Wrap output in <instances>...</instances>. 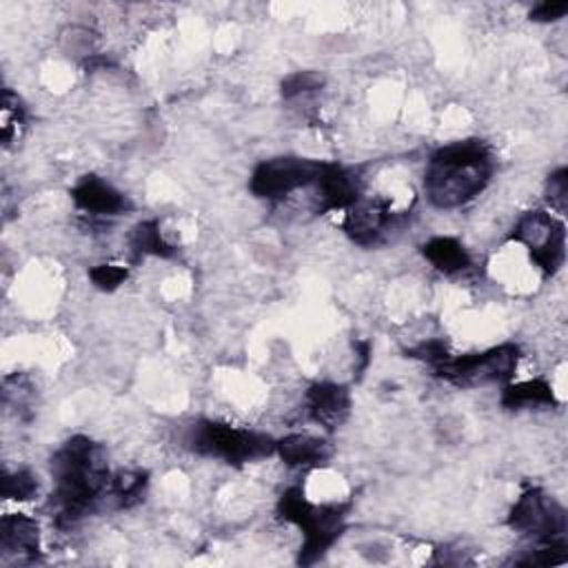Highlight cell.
I'll use <instances>...</instances> for the list:
<instances>
[{
    "label": "cell",
    "mask_w": 568,
    "mask_h": 568,
    "mask_svg": "<svg viewBox=\"0 0 568 568\" xmlns=\"http://www.w3.org/2000/svg\"><path fill=\"white\" fill-rule=\"evenodd\" d=\"M55 488L51 506L58 526H71L93 510L102 495H109L111 473L102 448L84 437L73 435L51 457Z\"/></svg>",
    "instance_id": "obj_1"
},
{
    "label": "cell",
    "mask_w": 568,
    "mask_h": 568,
    "mask_svg": "<svg viewBox=\"0 0 568 568\" xmlns=\"http://www.w3.org/2000/svg\"><path fill=\"white\" fill-rule=\"evenodd\" d=\"M493 153L481 140L439 146L426 166L424 191L437 209H455L477 197L490 182Z\"/></svg>",
    "instance_id": "obj_2"
},
{
    "label": "cell",
    "mask_w": 568,
    "mask_h": 568,
    "mask_svg": "<svg viewBox=\"0 0 568 568\" xmlns=\"http://www.w3.org/2000/svg\"><path fill=\"white\" fill-rule=\"evenodd\" d=\"M351 504L315 506L300 486H291L277 501V515L304 532L300 564H315L344 532Z\"/></svg>",
    "instance_id": "obj_3"
},
{
    "label": "cell",
    "mask_w": 568,
    "mask_h": 568,
    "mask_svg": "<svg viewBox=\"0 0 568 568\" xmlns=\"http://www.w3.org/2000/svg\"><path fill=\"white\" fill-rule=\"evenodd\" d=\"M186 446L204 457H215L233 466H242L275 453V439L266 433L237 428L215 419H197L189 426Z\"/></svg>",
    "instance_id": "obj_4"
},
{
    "label": "cell",
    "mask_w": 568,
    "mask_h": 568,
    "mask_svg": "<svg viewBox=\"0 0 568 568\" xmlns=\"http://www.w3.org/2000/svg\"><path fill=\"white\" fill-rule=\"evenodd\" d=\"M519 362V346L499 344L481 353L446 357L435 373L453 386L473 388L490 382H510Z\"/></svg>",
    "instance_id": "obj_5"
},
{
    "label": "cell",
    "mask_w": 568,
    "mask_h": 568,
    "mask_svg": "<svg viewBox=\"0 0 568 568\" xmlns=\"http://www.w3.org/2000/svg\"><path fill=\"white\" fill-rule=\"evenodd\" d=\"M510 240L524 244L532 262L548 275H555L566 260V226L544 209L528 211L515 224Z\"/></svg>",
    "instance_id": "obj_6"
},
{
    "label": "cell",
    "mask_w": 568,
    "mask_h": 568,
    "mask_svg": "<svg viewBox=\"0 0 568 568\" xmlns=\"http://www.w3.org/2000/svg\"><path fill=\"white\" fill-rule=\"evenodd\" d=\"M324 162L308 158H271L260 162L248 180V189L260 200H284L297 189L313 186Z\"/></svg>",
    "instance_id": "obj_7"
},
{
    "label": "cell",
    "mask_w": 568,
    "mask_h": 568,
    "mask_svg": "<svg viewBox=\"0 0 568 568\" xmlns=\"http://www.w3.org/2000/svg\"><path fill=\"white\" fill-rule=\"evenodd\" d=\"M506 524L510 530L528 535L537 544L566 539L568 528L564 506L539 488H528L526 493H521V497L510 508Z\"/></svg>",
    "instance_id": "obj_8"
},
{
    "label": "cell",
    "mask_w": 568,
    "mask_h": 568,
    "mask_svg": "<svg viewBox=\"0 0 568 568\" xmlns=\"http://www.w3.org/2000/svg\"><path fill=\"white\" fill-rule=\"evenodd\" d=\"M395 213L390 211V202L382 200V197H359L355 204H351L344 211V220H342V229L346 231V235L362 244V246H371L375 242H379L388 229L395 224Z\"/></svg>",
    "instance_id": "obj_9"
},
{
    "label": "cell",
    "mask_w": 568,
    "mask_h": 568,
    "mask_svg": "<svg viewBox=\"0 0 568 568\" xmlns=\"http://www.w3.org/2000/svg\"><path fill=\"white\" fill-rule=\"evenodd\" d=\"M71 200L82 213H87L93 220L118 217L131 211L129 197L122 191H118L111 182L98 175L80 178L78 184L71 189Z\"/></svg>",
    "instance_id": "obj_10"
},
{
    "label": "cell",
    "mask_w": 568,
    "mask_h": 568,
    "mask_svg": "<svg viewBox=\"0 0 568 568\" xmlns=\"http://www.w3.org/2000/svg\"><path fill=\"white\" fill-rule=\"evenodd\" d=\"M320 197V211H346L362 197V182L355 171L339 164H322L313 184Z\"/></svg>",
    "instance_id": "obj_11"
},
{
    "label": "cell",
    "mask_w": 568,
    "mask_h": 568,
    "mask_svg": "<svg viewBox=\"0 0 568 568\" xmlns=\"http://www.w3.org/2000/svg\"><path fill=\"white\" fill-rule=\"evenodd\" d=\"M306 410L315 424L324 426L326 430H335L348 417L351 393L346 386L333 382L313 384L306 390Z\"/></svg>",
    "instance_id": "obj_12"
},
{
    "label": "cell",
    "mask_w": 568,
    "mask_h": 568,
    "mask_svg": "<svg viewBox=\"0 0 568 568\" xmlns=\"http://www.w3.org/2000/svg\"><path fill=\"white\" fill-rule=\"evenodd\" d=\"M0 550L18 559H33L40 550L38 521L24 513H9L0 519Z\"/></svg>",
    "instance_id": "obj_13"
},
{
    "label": "cell",
    "mask_w": 568,
    "mask_h": 568,
    "mask_svg": "<svg viewBox=\"0 0 568 568\" xmlns=\"http://www.w3.org/2000/svg\"><path fill=\"white\" fill-rule=\"evenodd\" d=\"M275 453L286 466L313 468V466L326 464L333 455V448L326 439H320L306 433H293L275 442Z\"/></svg>",
    "instance_id": "obj_14"
},
{
    "label": "cell",
    "mask_w": 568,
    "mask_h": 568,
    "mask_svg": "<svg viewBox=\"0 0 568 568\" xmlns=\"http://www.w3.org/2000/svg\"><path fill=\"white\" fill-rule=\"evenodd\" d=\"M422 255L437 271H442L446 275L462 273L470 266V255H468L466 246L457 237H450V235H437V237H430L428 242H424Z\"/></svg>",
    "instance_id": "obj_15"
},
{
    "label": "cell",
    "mask_w": 568,
    "mask_h": 568,
    "mask_svg": "<svg viewBox=\"0 0 568 568\" xmlns=\"http://www.w3.org/2000/svg\"><path fill=\"white\" fill-rule=\"evenodd\" d=\"M504 408H524V406H557V397L552 393V386L541 379H524V382H515V384H506L499 397Z\"/></svg>",
    "instance_id": "obj_16"
},
{
    "label": "cell",
    "mask_w": 568,
    "mask_h": 568,
    "mask_svg": "<svg viewBox=\"0 0 568 568\" xmlns=\"http://www.w3.org/2000/svg\"><path fill=\"white\" fill-rule=\"evenodd\" d=\"M129 246L135 260L153 255V257H173L175 246L169 244L160 231L158 220H144L138 222L129 235Z\"/></svg>",
    "instance_id": "obj_17"
},
{
    "label": "cell",
    "mask_w": 568,
    "mask_h": 568,
    "mask_svg": "<svg viewBox=\"0 0 568 568\" xmlns=\"http://www.w3.org/2000/svg\"><path fill=\"white\" fill-rule=\"evenodd\" d=\"M146 486H149L146 470L126 468V470H118L111 475L109 495L118 508H131L142 501Z\"/></svg>",
    "instance_id": "obj_18"
},
{
    "label": "cell",
    "mask_w": 568,
    "mask_h": 568,
    "mask_svg": "<svg viewBox=\"0 0 568 568\" xmlns=\"http://www.w3.org/2000/svg\"><path fill=\"white\" fill-rule=\"evenodd\" d=\"M38 493V479L31 470L20 468L13 473H7L2 477V497L16 499V501H29Z\"/></svg>",
    "instance_id": "obj_19"
},
{
    "label": "cell",
    "mask_w": 568,
    "mask_h": 568,
    "mask_svg": "<svg viewBox=\"0 0 568 568\" xmlns=\"http://www.w3.org/2000/svg\"><path fill=\"white\" fill-rule=\"evenodd\" d=\"M129 277V266L124 264H95L89 268V280L100 291H115Z\"/></svg>",
    "instance_id": "obj_20"
},
{
    "label": "cell",
    "mask_w": 568,
    "mask_h": 568,
    "mask_svg": "<svg viewBox=\"0 0 568 568\" xmlns=\"http://www.w3.org/2000/svg\"><path fill=\"white\" fill-rule=\"evenodd\" d=\"M322 82H324L322 75L315 73V71H295L288 78H284L282 95L288 100V98H295V95H302V93L320 89Z\"/></svg>",
    "instance_id": "obj_21"
},
{
    "label": "cell",
    "mask_w": 568,
    "mask_h": 568,
    "mask_svg": "<svg viewBox=\"0 0 568 568\" xmlns=\"http://www.w3.org/2000/svg\"><path fill=\"white\" fill-rule=\"evenodd\" d=\"M546 200H548L550 209H555L557 213L566 211V200H568V171H566V166H559L555 173L548 175Z\"/></svg>",
    "instance_id": "obj_22"
},
{
    "label": "cell",
    "mask_w": 568,
    "mask_h": 568,
    "mask_svg": "<svg viewBox=\"0 0 568 568\" xmlns=\"http://www.w3.org/2000/svg\"><path fill=\"white\" fill-rule=\"evenodd\" d=\"M408 357L422 359V362H426V364H430V366L435 368V366H439L446 357H450V353H448L446 342H442V339H428V342H419L417 346L408 348Z\"/></svg>",
    "instance_id": "obj_23"
},
{
    "label": "cell",
    "mask_w": 568,
    "mask_h": 568,
    "mask_svg": "<svg viewBox=\"0 0 568 568\" xmlns=\"http://www.w3.org/2000/svg\"><path fill=\"white\" fill-rule=\"evenodd\" d=\"M566 11H568V2H550V0H546V2L535 4L528 16L535 22H555V20L564 18Z\"/></svg>",
    "instance_id": "obj_24"
}]
</instances>
